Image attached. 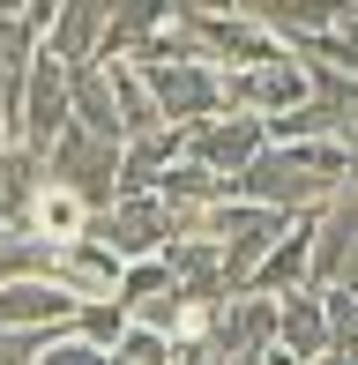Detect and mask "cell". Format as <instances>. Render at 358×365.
Here are the masks:
<instances>
[{"label":"cell","instance_id":"cell-1","mask_svg":"<svg viewBox=\"0 0 358 365\" xmlns=\"http://www.w3.org/2000/svg\"><path fill=\"white\" fill-rule=\"evenodd\" d=\"M344 179H351V149L336 135H314V142H262L232 172V194L239 202H262V209H284V217H306Z\"/></svg>","mask_w":358,"mask_h":365},{"label":"cell","instance_id":"cell-11","mask_svg":"<svg viewBox=\"0 0 358 365\" xmlns=\"http://www.w3.org/2000/svg\"><path fill=\"white\" fill-rule=\"evenodd\" d=\"M247 23H262L269 38H284V45H306V38H321V30H336L344 23V8L351 0H232Z\"/></svg>","mask_w":358,"mask_h":365},{"label":"cell","instance_id":"cell-23","mask_svg":"<svg viewBox=\"0 0 358 365\" xmlns=\"http://www.w3.org/2000/svg\"><path fill=\"white\" fill-rule=\"evenodd\" d=\"M321 321H329V351H358V291L351 284H314Z\"/></svg>","mask_w":358,"mask_h":365},{"label":"cell","instance_id":"cell-27","mask_svg":"<svg viewBox=\"0 0 358 365\" xmlns=\"http://www.w3.org/2000/svg\"><path fill=\"white\" fill-rule=\"evenodd\" d=\"M30 365H105V351H97L90 336H75V328H60V336L45 343V351L30 358Z\"/></svg>","mask_w":358,"mask_h":365},{"label":"cell","instance_id":"cell-13","mask_svg":"<svg viewBox=\"0 0 358 365\" xmlns=\"http://www.w3.org/2000/svg\"><path fill=\"white\" fill-rule=\"evenodd\" d=\"M105 15H112V0H60L53 8V23L38 30V45L53 60H97V45H105Z\"/></svg>","mask_w":358,"mask_h":365},{"label":"cell","instance_id":"cell-2","mask_svg":"<svg viewBox=\"0 0 358 365\" xmlns=\"http://www.w3.org/2000/svg\"><path fill=\"white\" fill-rule=\"evenodd\" d=\"M179 217H187V209L165 202L157 187L112 194L105 209H90V239H105L120 261H150V254H165V239H179Z\"/></svg>","mask_w":358,"mask_h":365},{"label":"cell","instance_id":"cell-3","mask_svg":"<svg viewBox=\"0 0 358 365\" xmlns=\"http://www.w3.org/2000/svg\"><path fill=\"white\" fill-rule=\"evenodd\" d=\"M38 157H45V179L75 187L90 209H105L112 194H120V142H112V135H90V127H60V135L45 142Z\"/></svg>","mask_w":358,"mask_h":365},{"label":"cell","instance_id":"cell-4","mask_svg":"<svg viewBox=\"0 0 358 365\" xmlns=\"http://www.w3.org/2000/svg\"><path fill=\"white\" fill-rule=\"evenodd\" d=\"M217 90H224V112H254V120H276L306 97V60L291 53H269V60H247V68H217Z\"/></svg>","mask_w":358,"mask_h":365},{"label":"cell","instance_id":"cell-22","mask_svg":"<svg viewBox=\"0 0 358 365\" xmlns=\"http://www.w3.org/2000/svg\"><path fill=\"white\" fill-rule=\"evenodd\" d=\"M291 53H299V60H329L336 75H351V82H358V0L344 8V23H336V30H321V38L291 45Z\"/></svg>","mask_w":358,"mask_h":365},{"label":"cell","instance_id":"cell-5","mask_svg":"<svg viewBox=\"0 0 358 365\" xmlns=\"http://www.w3.org/2000/svg\"><path fill=\"white\" fill-rule=\"evenodd\" d=\"M209 358H262L269 343H276V298L269 291H232V298H217V313H209V328L202 336Z\"/></svg>","mask_w":358,"mask_h":365},{"label":"cell","instance_id":"cell-19","mask_svg":"<svg viewBox=\"0 0 358 365\" xmlns=\"http://www.w3.org/2000/svg\"><path fill=\"white\" fill-rule=\"evenodd\" d=\"M38 179H45V157H38V149L0 142V224L23 231V209H30V194H38Z\"/></svg>","mask_w":358,"mask_h":365},{"label":"cell","instance_id":"cell-14","mask_svg":"<svg viewBox=\"0 0 358 365\" xmlns=\"http://www.w3.org/2000/svg\"><path fill=\"white\" fill-rule=\"evenodd\" d=\"M276 351H291L299 365H314L329 351V321H321V291L299 284V291H276Z\"/></svg>","mask_w":358,"mask_h":365},{"label":"cell","instance_id":"cell-25","mask_svg":"<svg viewBox=\"0 0 358 365\" xmlns=\"http://www.w3.org/2000/svg\"><path fill=\"white\" fill-rule=\"evenodd\" d=\"M68 328H75V336H90L97 351H112V336H120V328H127V306H120V298H83Z\"/></svg>","mask_w":358,"mask_h":365},{"label":"cell","instance_id":"cell-6","mask_svg":"<svg viewBox=\"0 0 358 365\" xmlns=\"http://www.w3.org/2000/svg\"><path fill=\"white\" fill-rule=\"evenodd\" d=\"M142 82H150L165 127H194V120H209V112H224V90H217V68H209V60H157V68H142Z\"/></svg>","mask_w":358,"mask_h":365},{"label":"cell","instance_id":"cell-21","mask_svg":"<svg viewBox=\"0 0 358 365\" xmlns=\"http://www.w3.org/2000/svg\"><path fill=\"white\" fill-rule=\"evenodd\" d=\"M157 194L179 202V209H209V202H224V194H232V179L209 172V164H194V157H172L165 172H157Z\"/></svg>","mask_w":358,"mask_h":365},{"label":"cell","instance_id":"cell-26","mask_svg":"<svg viewBox=\"0 0 358 365\" xmlns=\"http://www.w3.org/2000/svg\"><path fill=\"white\" fill-rule=\"evenodd\" d=\"M30 53H38V23H30V15H0V68L23 75Z\"/></svg>","mask_w":358,"mask_h":365},{"label":"cell","instance_id":"cell-7","mask_svg":"<svg viewBox=\"0 0 358 365\" xmlns=\"http://www.w3.org/2000/svg\"><path fill=\"white\" fill-rule=\"evenodd\" d=\"M68 127V60H53L38 45L30 53V68H23V105H15V142L23 149H45Z\"/></svg>","mask_w":358,"mask_h":365},{"label":"cell","instance_id":"cell-8","mask_svg":"<svg viewBox=\"0 0 358 365\" xmlns=\"http://www.w3.org/2000/svg\"><path fill=\"white\" fill-rule=\"evenodd\" d=\"M262 142H269V127L254 120V112H209V120H194V127H187L179 157H194V164H209V172H224V179H232L239 164L262 149Z\"/></svg>","mask_w":358,"mask_h":365},{"label":"cell","instance_id":"cell-9","mask_svg":"<svg viewBox=\"0 0 358 365\" xmlns=\"http://www.w3.org/2000/svg\"><path fill=\"white\" fill-rule=\"evenodd\" d=\"M120 269H127V261L112 254L105 239H90V231H83V239H60V246H53V269H45V276H53L68 298H112Z\"/></svg>","mask_w":358,"mask_h":365},{"label":"cell","instance_id":"cell-17","mask_svg":"<svg viewBox=\"0 0 358 365\" xmlns=\"http://www.w3.org/2000/svg\"><path fill=\"white\" fill-rule=\"evenodd\" d=\"M179 142H187V127H150V135H127V142H120V194L157 187V172L179 157Z\"/></svg>","mask_w":358,"mask_h":365},{"label":"cell","instance_id":"cell-18","mask_svg":"<svg viewBox=\"0 0 358 365\" xmlns=\"http://www.w3.org/2000/svg\"><path fill=\"white\" fill-rule=\"evenodd\" d=\"M165 23H172V0H112L97 60H135V45L150 38V30H165Z\"/></svg>","mask_w":358,"mask_h":365},{"label":"cell","instance_id":"cell-12","mask_svg":"<svg viewBox=\"0 0 358 365\" xmlns=\"http://www.w3.org/2000/svg\"><path fill=\"white\" fill-rule=\"evenodd\" d=\"M83 298H68L53 276H8L0 284V328H68Z\"/></svg>","mask_w":358,"mask_h":365},{"label":"cell","instance_id":"cell-28","mask_svg":"<svg viewBox=\"0 0 358 365\" xmlns=\"http://www.w3.org/2000/svg\"><path fill=\"white\" fill-rule=\"evenodd\" d=\"M179 23H194V15H232V0H172Z\"/></svg>","mask_w":358,"mask_h":365},{"label":"cell","instance_id":"cell-15","mask_svg":"<svg viewBox=\"0 0 358 365\" xmlns=\"http://www.w3.org/2000/svg\"><path fill=\"white\" fill-rule=\"evenodd\" d=\"M23 231L45 239V246L83 239V231H90V202L75 187H60V179H38V194H30V209H23Z\"/></svg>","mask_w":358,"mask_h":365},{"label":"cell","instance_id":"cell-29","mask_svg":"<svg viewBox=\"0 0 358 365\" xmlns=\"http://www.w3.org/2000/svg\"><path fill=\"white\" fill-rule=\"evenodd\" d=\"M0 15H23V0H0Z\"/></svg>","mask_w":358,"mask_h":365},{"label":"cell","instance_id":"cell-16","mask_svg":"<svg viewBox=\"0 0 358 365\" xmlns=\"http://www.w3.org/2000/svg\"><path fill=\"white\" fill-rule=\"evenodd\" d=\"M68 127H90V135L120 142V105H112L105 60H75V68H68Z\"/></svg>","mask_w":358,"mask_h":365},{"label":"cell","instance_id":"cell-30","mask_svg":"<svg viewBox=\"0 0 358 365\" xmlns=\"http://www.w3.org/2000/svg\"><path fill=\"white\" fill-rule=\"evenodd\" d=\"M351 187H358V164H351Z\"/></svg>","mask_w":358,"mask_h":365},{"label":"cell","instance_id":"cell-10","mask_svg":"<svg viewBox=\"0 0 358 365\" xmlns=\"http://www.w3.org/2000/svg\"><path fill=\"white\" fill-rule=\"evenodd\" d=\"M194 45L209 53V68H247V60H269V53H284V38H269L262 23H247V15H194Z\"/></svg>","mask_w":358,"mask_h":365},{"label":"cell","instance_id":"cell-24","mask_svg":"<svg viewBox=\"0 0 358 365\" xmlns=\"http://www.w3.org/2000/svg\"><path fill=\"white\" fill-rule=\"evenodd\" d=\"M105 365H172V336H157V328L127 321L120 336H112V351H105Z\"/></svg>","mask_w":358,"mask_h":365},{"label":"cell","instance_id":"cell-20","mask_svg":"<svg viewBox=\"0 0 358 365\" xmlns=\"http://www.w3.org/2000/svg\"><path fill=\"white\" fill-rule=\"evenodd\" d=\"M105 75H112V105H120V142L165 127V120H157V97H150V82H142L135 60H105Z\"/></svg>","mask_w":358,"mask_h":365}]
</instances>
